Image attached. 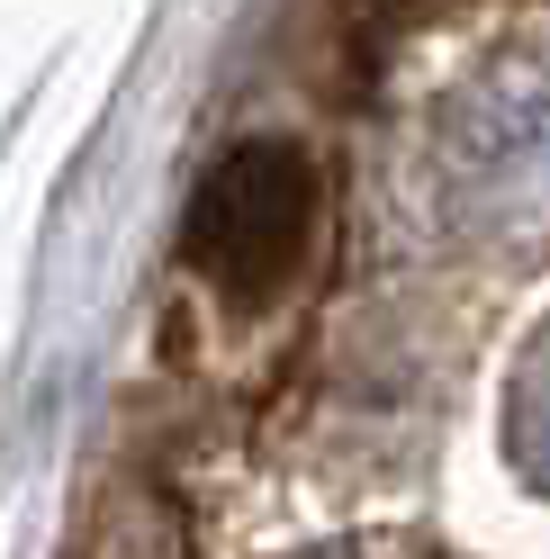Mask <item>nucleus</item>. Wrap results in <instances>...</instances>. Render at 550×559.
Here are the masks:
<instances>
[{
	"mask_svg": "<svg viewBox=\"0 0 550 559\" xmlns=\"http://www.w3.org/2000/svg\"><path fill=\"white\" fill-rule=\"evenodd\" d=\"M307 226V171L280 145H244L190 207V253L217 289H262L280 280Z\"/></svg>",
	"mask_w": 550,
	"mask_h": 559,
	"instance_id": "f257e3e1",
	"label": "nucleus"
}]
</instances>
